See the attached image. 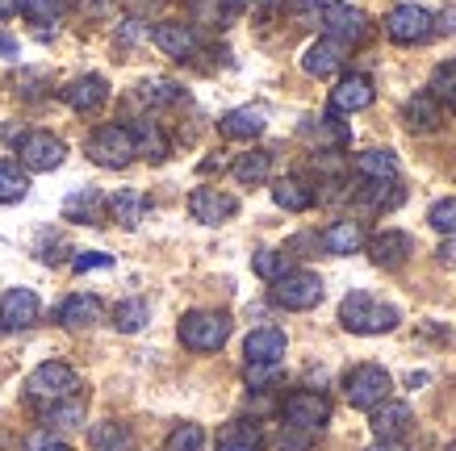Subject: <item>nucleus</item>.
<instances>
[{
	"mask_svg": "<svg viewBox=\"0 0 456 451\" xmlns=\"http://www.w3.org/2000/svg\"><path fill=\"white\" fill-rule=\"evenodd\" d=\"M235 209H239L235 197L218 189H193V197H189V213L201 226H222L226 218H235Z\"/></svg>",
	"mask_w": 456,
	"mask_h": 451,
	"instance_id": "obj_14",
	"label": "nucleus"
},
{
	"mask_svg": "<svg viewBox=\"0 0 456 451\" xmlns=\"http://www.w3.org/2000/svg\"><path fill=\"white\" fill-rule=\"evenodd\" d=\"M302 134L314 138L318 147H347V130L339 122H331V117H305Z\"/></svg>",
	"mask_w": 456,
	"mask_h": 451,
	"instance_id": "obj_34",
	"label": "nucleus"
},
{
	"mask_svg": "<svg viewBox=\"0 0 456 451\" xmlns=\"http://www.w3.org/2000/svg\"><path fill=\"white\" fill-rule=\"evenodd\" d=\"M88 159L101 167H126L134 164V138H130V125H101L88 138Z\"/></svg>",
	"mask_w": 456,
	"mask_h": 451,
	"instance_id": "obj_7",
	"label": "nucleus"
},
{
	"mask_svg": "<svg viewBox=\"0 0 456 451\" xmlns=\"http://www.w3.org/2000/svg\"><path fill=\"white\" fill-rule=\"evenodd\" d=\"M147 322H151V310H147V301H139V297L122 301V305L113 310V326L122 330V334H139Z\"/></svg>",
	"mask_w": 456,
	"mask_h": 451,
	"instance_id": "obj_33",
	"label": "nucleus"
},
{
	"mask_svg": "<svg viewBox=\"0 0 456 451\" xmlns=\"http://www.w3.org/2000/svg\"><path fill=\"white\" fill-rule=\"evenodd\" d=\"M93 451H134L139 443H134V431L126 423H97L93 426Z\"/></svg>",
	"mask_w": 456,
	"mask_h": 451,
	"instance_id": "obj_29",
	"label": "nucleus"
},
{
	"mask_svg": "<svg viewBox=\"0 0 456 451\" xmlns=\"http://www.w3.org/2000/svg\"><path fill=\"white\" fill-rule=\"evenodd\" d=\"M273 201H277L281 209H289V213H305V209L314 205V192H310L305 180L281 176V180H273Z\"/></svg>",
	"mask_w": 456,
	"mask_h": 451,
	"instance_id": "obj_25",
	"label": "nucleus"
},
{
	"mask_svg": "<svg viewBox=\"0 0 456 451\" xmlns=\"http://www.w3.org/2000/svg\"><path fill=\"white\" fill-rule=\"evenodd\" d=\"M389 389H394V381L381 364H356L344 376V397L352 410H373V406L389 401Z\"/></svg>",
	"mask_w": 456,
	"mask_h": 451,
	"instance_id": "obj_3",
	"label": "nucleus"
},
{
	"mask_svg": "<svg viewBox=\"0 0 456 451\" xmlns=\"http://www.w3.org/2000/svg\"><path fill=\"white\" fill-rule=\"evenodd\" d=\"M29 192V172L17 159H0V205H17Z\"/></svg>",
	"mask_w": 456,
	"mask_h": 451,
	"instance_id": "obj_28",
	"label": "nucleus"
},
{
	"mask_svg": "<svg viewBox=\"0 0 456 451\" xmlns=\"http://www.w3.org/2000/svg\"><path fill=\"white\" fill-rule=\"evenodd\" d=\"M239 184H264V180L273 176V155L268 150H248V155H239L235 164H231Z\"/></svg>",
	"mask_w": 456,
	"mask_h": 451,
	"instance_id": "obj_31",
	"label": "nucleus"
},
{
	"mask_svg": "<svg viewBox=\"0 0 456 451\" xmlns=\"http://www.w3.org/2000/svg\"><path fill=\"white\" fill-rule=\"evenodd\" d=\"M277 447L281 451H310L314 447V431H302V426H285L277 435Z\"/></svg>",
	"mask_w": 456,
	"mask_h": 451,
	"instance_id": "obj_42",
	"label": "nucleus"
},
{
	"mask_svg": "<svg viewBox=\"0 0 456 451\" xmlns=\"http://www.w3.org/2000/svg\"><path fill=\"white\" fill-rule=\"evenodd\" d=\"M281 414H285V426H302V431H322V426L331 423V401L322 393H289L285 397V406H281Z\"/></svg>",
	"mask_w": 456,
	"mask_h": 451,
	"instance_id": "obj_10",
	"label": "nucleus"
},
{
	"mask_svg": "<svg viewBox=\"0 0 456 451\" xmlns=\"http://www.w3.org/2000/svg\"><path fill=\"white\" fill-rule=\"evenodd\" d=\"M139 96L147 101V105H172V101H180V84H172V80H147V84H139Z\"/></svg>",
	"mask_w": 456,
	"mask_h": 451,
	"instance_id": "obj_40",
	"label": "nucleus"
},
{
	"mask_svg": "<svg viewBox=\"0 0 456 451\" xmlns=\"http://www.w3.org/2000/svg\"><path fill=\"white\" fill-rule=\"evenodd\" d=\"M402 117H406V125L411 130H436L440 125V101L431 93H419L406 101V109H402Z\"/></svg>",
	"mask_w": 456,
	"mask_h": 451,
	"instance_id": "obj_30",
	"label": "nucleus"
},
{
	"mask_svg": "<svg viewBox=\"0 0 456 451\" xmlns=\"http://www.w3.org/2000/svg\"><path fill=\"white\" fill-rule=\"evenodd\" d=\"M63 218L68 221H84V226H101L105 221V197L97 189H76L63 201Z\"/></svg>",
	"mask_w": 456,
	"mask_h": 451,
	"instance_id": "obj_23",
	"label": "nucleus"
},
{
	"mask_svg": "<svg viewBox=\"0 0 456 451\" xmlns=\"http://www.w3.org/2000/svg\"><path fill=\"white\" fill-rule=\"evenodd\" d=\"M339 322L352 334H389L398 326V310L386 305V301H377L373 293H347L339 301Z\"/></svg>",
	"mask_w": 456,
	"mask_h": 451,
	"instance_id": "obj_1",
	"label": "nucleus"
},
{
	"mask_svg": "<svg viewBox=\"0 0 456 451\" xmlns=\"http://www.w3.org/2000/svg\"><path fill=\"white\" fill-rule=\"evenodd\" d=\"M42 423L55 426V431H76L84 426V397H63V401H51L46 414H42Z\"/></svg>",
	"mask_w": 456,
	"mask_h": 451,
	"instance_id": "obj_32",
	"label": "nucleus"
},
{
	"mask_svg": "<svg viewBox=\"0 0 456 451\" xmlns=\"http://www.w3.org/2000/svg\"><path fill=\"white\" fill-rule=\"evenodd\" d=\"M356 176L360 180H398V155L394 150H360L356 155Z\"/></svg>",
	"mask_w": 456,
	"mask_h": 451,
	"instance_id": "obj_26",
	"label": "nucleus"
},
{
	"mask_svg": "<svg viewBox=\"0 0 456 451\" xmlns=\"http://www.w3.org/2000/svg\"><path fill=\"white\" fill-rule=\"evenodd\" d=\"M452 451H456V447H452Z\"/></svg>",
	"mask_w": 456,
	"mask_h": 451,
	"instance_id": "obj_54",
	"label": "nucleus"
},
{
	"mask_svg": "<svg viewBox=\"0 0 456 451\" xmlns=\"http://www.w3.org/2000/svg\"><path fill=\"white\" fill-rule=\"evenodd\" d=\"M76 389H80L76 368H71V364H59V359L38 364L26 381V393L34 397V401H46V406H51V401H63V397H76Z\"/></svg>",
	"mask_w": 456,
	"mask_h": 451,
	"instance_id": "obj_4",
	"label": "nucleus"
},
{
	"mask_svg": "<svg viewBox=\"0 0 456 451\" xmlns=\"http://www.w3.org/2000/svg\"><path fill=\"white\" fill-rule=\"evenodd\" d=\"M130 138H134V155H142V159H151V164H159V159H167V138L164 130L155 122H134L130 125Z\"/></svg>",
	"mask_w": 456,
	"mask_h": 451,
	"instance_id": "obj_27",
	"label": "nucleus"
},
{
	"mask_svg": "<svg viewBox=\"0 0 456 451\" xmlns=\"http://www.w3.org/2000/svg\"><path fill=\"white\" fill-rule=\"evenodd\" d=\"M17 9H21V0H0V21L9 13H17Z\"/></svg>",
	"mask_w": 456,
	"mask_h": 451,
	"instance_id": "obj_49",
	"label": "nucleus"
},
{
	"mask_svg": "<svg viewBox=\"0 0 456 451\" xmlns=\"http://www.w3.org/2000/svg\"><path fill=\"white\" fill-rule=\"evenodd\" d=\"M428 221H431V230H440L444 238H452V234H456V197L436 201V205H431V213H428Z\"/></svg>",
	"mask_w": 456,
	"mask_h": 451,
	"instance_id": "obj_39",
	"label": "nucleus"
},
{
	"mask_svg": "<svg viewBox=\"0 0 456 451\" xmlns=\"http://www.w3.org/2000/svg\"><path fill=\"white\" fill-rule=\"evenodd\" d=\"M251 268H256V276H260V280H268V285H277L285 272H293V263H289V255H285V251H256Z\"/></svg>",
	"mask_w": 456,
	"mask_h": 451,
	"instance_id": "obj_35",
	"label": "nucleus"
},
{
	"mask_svg": "<svg viewBox=\"0 0 456 451\" xmlns=\"http://www.w3.org/2000/svg\"><path fill=\"white\" fill-rule=\"evenodd\" d=\"M318 243H322L327 255H356L360 246L369 243V234H364V226H360L356 218H339L318 234Z\"/></svg>",
	"mask_w": 456,
	"mask_h": 451,
	"instance_id": "obj_20",
	"label": "nucleus"
},
{
	"mask_svg": "<svg viewBox=\"0 0 456 451\" xmlns=\"http://www.w3.org/2000/svg\"><path fill=\"white\" fill-rule=\"evenodd\" d=\"M63 159H68V147L51 130H29L17 142V164L26 167V172H55V167H63Z\"/></svg>",
	"mask_w": 456,
	"mask_h": 451,
	"instance_id": "obj_6",
	"label": "nucleus"
},
{
	"mask_svg": "<svg viewBox=\"0 0 456 451\" xmlns=\"http://www.w3.org/2000/svg\"><path fill=\"white\" fill-rule=\"evenodd\" d=\"M436 255H440V263H444V268H456V234H452V238H444V243H440V251H436Z\"/></svg>",
	"mask_w": 456,
	"mask_h": 451,
	"instance_id": "obj_46",
	"label": "nucleus"
},
{
	"mask_svg": "<svg viewBox=\"0 0 456 451\" xmlns=\"http://www.w3.org/2000/svg\"><path fill=\"white\" fill-rule=\"evenodd\" d=\"M369 451H406V447H402V443H373Z\"/></svg>",
	"mask_w": 456,
	"mask_h": 451,
	"instance_id": "obj_50",
	"label": "nucleus"
},
{
	"mask_svg": "<svg viewBox=\"0 0 456 451\" xmlns=\"http://www.w3.org/2000/svg\"><path fill=\"white\" fill-rule=\"evenodd\" d=\"M344 51H347V46H339L335 38L310 42V46H305V55H302V71H305V76L327 80V76H335V71L344 68Z\"/></svg>",
	"mask_w": 456,
	"mask_h": 451,
	"instance_id": "obj_22",
	"label": "nucleus"
},
{
	"mask_svg": "<svg viewBox=\"0 0 456 451\" xmlns=\"http://www.w3.org/2000/svg\"><path fill=\"white\" fill-rule=\"evenodd\" d=\"M364 246H369V260H373L377 268H402V263L415 255V238L402 234V230H381Z\"/></svg>",
	"mask_w": 456,
	"mask_h": 451,
	"instance_id": "obj_15",
	"label": "nucleus"
},
{
	"mask_svg": "<svg viewBox=\"0 0 456 451\" xmlns=\"http://www.w3.org/2000/svg\"><path fill=\"white\" fill-rule=\"evenodd\" d=\"M428 93L436 96V101H452V96H456V68H452V63L431 76V88H428Z\"/></svg>",
	"mask_w": 456,
	"mask_h": 451,
	"instance_id": "obj_43",
	"label": "nucleus"
},
{
	"mask_svg": "<svg viewBox=\"0 0 456 451\" xmlns=\"http://www.w3.org/2000/svg\"><path fill=\"white\" fill-rule=\"evenodd\" d=\"M151 42L164 51V55L172 59H193L197 55V46H201V38H197V29L189 26V21H159V26L151 29Z\"/></svg>",
	"mask_w": 456,
	"mask_h": 451,
	"instance_id": "obj_13",
	"label": "nucleus"
},
{
	"mask_svg": "<svg viewBox=\"0 0 456 451\" xmlns=\"http://www.w3.org/2000/svg\"><path fill=\"white\" fill-rule=\"evenodd\" d=\"M218 130L226 138H235V142H251V138H260L268 130V109L264 105H239V109H231L222 117Z\"/></svg>",
	"mask_w": 456,
	"mask_h": 451,
	"instance_id": "obj_17",
	"label": "nucleus"
},
{
	"mask_svg": "<svg viewBox=\"0 0 456 451\" xmlns=\"http://www.w3.org/2000/svg\"><path fill=\"white\" fill-rule=\"evenodd\" d=\"M63 101H68L76 113H97L101 105L110 101V84H105V76L88 71V76H80V80H71L68 88H63Z\"/></svg>",
	"mask_w": 456,
	"mask_h": 451,
	"instance_id": "obj_19",
	"label": "nucleus"
},
{
	"mask_svg": "<svg viewBox=\"0 0 456 451\" xmlns=\"http://www.w3.org/2000/svg\"><path fill=\"white\" fill-rule=\"evenodd\" d=\"M448 105H452V113H456V96H452V101H448Z\"/></svg>",
	"mask_w": 456,
	"mask_h": 451,
	"instance_id": "obj_52",
	"label": "nucleus"
},
{
	"mask_svg": "<svg viewBox=\"0 0 456 451\" xmlns=\"http://www.w3.org/2000/svg\"><path fill=\"white\" fill-rule=\"evenodd\" d=\"M386 34L402 46H415V42H428L436 34V17L423 4H394L386 17Z\"/></svg>",
	"mask_w": 456,
	"mask_h": 451,
	"instance_id": "obj_9",
	"label": "nucleus"
},
{
	"mask_svg": "<svg viewBox=\"0 0 456 451\" xmlns=\"http://www.w3.org/2000/svg\"><path fill=\"white\" fill-rule=\"evenodd\" d=\"M243 381H248V389L260 393V389L281 381V364H248V368H243Z\"/></svg>",
	"mask_w": 456,
	"mask_h": 451,
	"instance_id": "obj_41",
	"label": "nucleus"
},
{
	"mask_svg": "<svg viewBox=\"0 0 456 451\" xmlns=\"http://www.w3.org/2000/svg\"><path fill=\"white\" fill-rule=\"evenodd\" d=\"M167 451H206V431L197 423H180L167 435Z\"/></svg>",
	"mask_w": 456,
	"mask_h": 451,
	"instance_id": "obj_38",
	"label": "nucleus"
},
{
	"mask_svg": "<svg viewBox=\"0 0 456 451\" xmlns=\"http://www.w3.org/2000/svg\"><path fill=\"white\" fill-rule=\"evenodd\" d=\"M218 451H260V435H256V426L239 423V426H226L218 439Z\"/></svg>",
	"mask_w": 456,
	"mask_h": 451,
	"instance_id": "obj_37",
	"label": "nucleus"
},
{
	"mask_svg": "<svg viewBox=\"0 0 456 451\" xmlns=\"http://www.w3.org/2000/svg\"><path fill=\"white\" fill-rule=\"evenodd\" d=\"M38 293L34 288H9L0 297V330H26L38 322Z\"/></svg>",
	"mask_w": 456,
	"mask_h": 451,
	"instance_id": "obj_12",
	"label": "nucleus"
},
{
	"mask_svg": "<svg viewBox=\"0 0 456 451\" xmlns=\"http://www.w3.org/2000/svg\"><path fill=\"white\" fill-rule=\"evenodd\" d=\"M231 339V314L222 310H189L180 318V342L189 351H218Z\"/></svg>",
	"mask_w": 456,
	"mask_h": 451,
	"instance_id": "obj_2",
	"label": "nucleus"
},
{
	"mask_svg": "<svg viewBox=\"0 0 456 451\" xmlns=\"http://www.w3.org/2000/svg\"><path fill=\"white\" fill-rule=\"evenodd\" d=\"M281 9L293 17H314L322 13V0H281Z\"/></svg>",
	"mask_w": 456,
	"mask_h": 451,
	"instance_id": "obj_45",
	"label": "nucleus"
},
{
	"mask_svg": "<svg viewBox=\"0 0 456 451\" xmlns=\"http://www.w3.org/2000/svg\"><path fill=\"white\" fill-rule=\"evenodd\" d=\"M452 68H456V59H452Z\"/></svg>",
	"mask_w": 456,
	"mask_h": 451,
	"instance_id": "obj_53",
	"label": "nucleus"
},
{
	"mask_svg": "<svg viewBox=\"0 0 456 451\" xmlns=\"http://www.w3.org/2000/svg\"><path fill=\"white\" fill-rule=\"evenodd\" d=\"M273 301H277L281 310H293V314L314 310L318 301H322V276L305 272V268H293V272H285L273 285Z\"/></svg>",
	"mask_w": 456,
	"mask_h": 451,
	"instance_id": "obj_5",
	"label": "nucleus"
},
{
	"mask_svg": "<svg viewBox=\"0 0 456 451\" xmlns=\"http://www.w3.org/2000/svg\"><path fill=\"white\" fill-rule=\"evenodd\" d=\"M71 268H76V272H97V268H113V255H105V251H84V255H76V260H71Z\"/></svg>",
	"mask_w": 456,
	"mask_h": 451,
	"instance_id": "obj_44",
	"label": "nucleus"
},
{
	"mask_svg": "<svg viewBox=\"0 0 456 451\" xmlns=\"http://www.w3.org/2000/svg\"><path fill=\"white\" fill-rule=\"evenodd\" d=\"M38 451H71V447H68V443H42Z\"/></svg>",
	"mask_w": 456,
	"mask_h": 451,
	"instance_id": "obj_51",
	"label": "nucleus"
},
{
	"mask_svg": "<svg viewBox=\"0 0 456 451\" xmlns=\"http://www.w3.org/2000/svg\"><path fill=\"white\" fill-rule=\"evenodd\" d=\"M248 4H256V0H218V9H226V13H243Z\"/></svg>",
	"mask_w": 456,
	"mask_h": 451,
	"instance_id": "obj_47",
	"label": "nucleus"
},
{
	"mask_svg": "<svg viewBox=\"0 0 456 451\" xmlns=\"http://www.w3.org/2000/svg\"><path fill=\"white\" fill-rule=\"evenodd\" d=\"M0 55L13 59L17 55V38H9V34H0Z\"/></svg>",
	"mask_w": 456,
	"mask_h": 451,
	"instance_id": "obj_48",
	"label": "nucleus"
},
{
	"mask_svg": "<svg viewBox=\"0 0 456 451\" xmlns=\"http://www.w3.org/2000/svg\"><path fill=\"white\" fill-rule=\"evenodd\" d=\"M373 101H377L373 80H369V76H360V71L339 76V84L331 88V109L335 113H364Z\"/></svg>",
	"mask_w": 456,
	"mask_h": 451,
	"instance_id": "obj_11",
	"label": "nucleus"
},
{
	"mask_svg": "<svg viewBox=\"0 0 456 451\" xmlns=\"http://www.w3.org/2000/svg\"><path fill=\"white\" fill-rule=\"evenodd\" d=\"M71 9V0H21V13L38 26H55L59 17Z\"/></svg>",
	"mask_w": 456,
	"mask_h": 451,
	"instance_id": "obj_36",
	"label": "nucleus"
},
{
	"mask_svg": "<svg viewBox=\"0 0 456 451\" xmlns=\"http://www.w3.org/2000/svg\"><path fill=\"white\" fill-rule=\"evenodd\" d=\"M59 322L68 330H88L97 322H105V305H101L97 293H76V297H68L59 305Z\"/></svg>",
	"mask_w": 456,
	"mask_h": 451,
	"instance_id": "obj_21",
	"label": "nucleus"
},
{
	"mask_svg": "<svg viewBox=\"0 0 456 451\" xmlns=\"http://www.w3.org/2000/svg\"><path fill=\"white\" fill-rule=\"evenodd\" d=\"M322 29L339 46H356V42L369 38V17H364V9L347 4V0H331V4H322Z\"/></svg>",
	"mask_w": 456,
	"mask_h": 451,
	"instance_id": "obj_8",
	"label": "nucleus"
},
{
	"mask_svg": "<svg viewBox=\"0 0 456 451\" xmlns=\"http://www.w3.org/2000/svg\"><path fill=\"white\" fill-rule=\"evenodd\" d=\"M105 209L113 213V221H118V226L134 230V226L147 218V209H151V205H147V197H142L139 189H122V192H113L110 201H105Z\"/></svg>",
	"mask_w": 456,
	"mask_h": 451,
	"instance_id": "obj_24",
	"label": "nucleus"
},
{
	"mask_svg": "<svg viewBox=\"0 0 456 451\" xmlns=\"http://www.w3.org/2000/svg\"><path fill=\"white\" fill-rule=\"evenodd\" d=\"M285 347H289L285 330L260 326L243 339V359H248V364H281V359H285Z\"/></svg>",
	"mask_w": 456,
	"mask_h": 451,
	"instance_id": "obj_16",
	"label": "nucleus"
},
{
	"mask_svg": "<svg viewBox=\"0 0 456 451\" xmlns=\"http://www.w3.org/2000/svg\"><path fill=\"white\" fill-rule=\"evenodd\" d=\"M373 435H377V443H398L406 431H411V406L406 401H381V406H373Z\"/></svg>",
	"mask_w": 456,
	"mask_h": 451,
	"instance_id": "obj_18",
	"label": "nucleus"
}]
</instances>
